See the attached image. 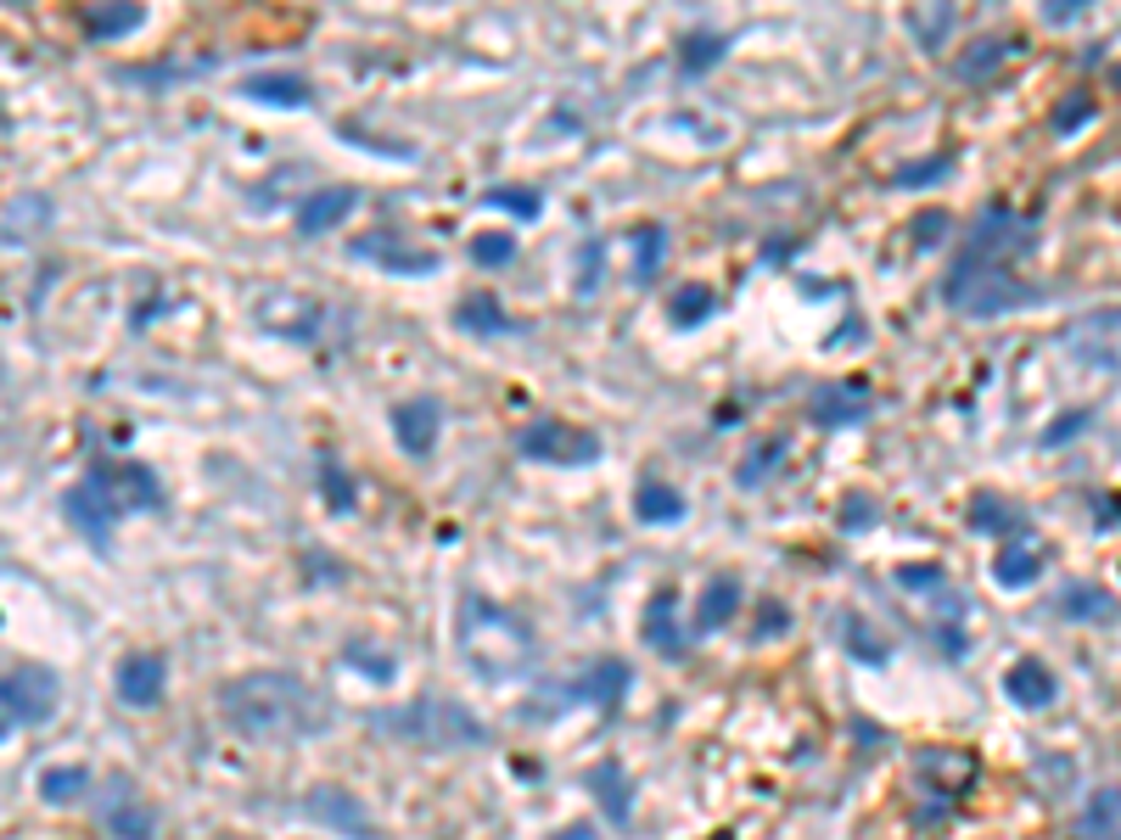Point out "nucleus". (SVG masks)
I'll list each match as a JSON object with an SVG mask.
<instances>
[{
  "instance_id": "obj_1",
  "label": "nucleus",
  "mask_w": 1121,
  "mask_h": 840,
  "mask_svg": "<svg viewBox=\"0 0 1121 840\" xmlns=\"http://www.w3.org/2000/svg\"><path fill=\"white\" fill-rule=\"evenodd\" d=\"M219 706L225 717L241 728V734H259V739H275V734H320L331 723L325 701L304 678L291 672H248V678H230L219 689Z\"/></svg>"
},
{
  "instance_id": "obj_2",
  "label": "nucleus",
  "mask_w": 1121,
  "mask_h": 840,
  "mask_svg": "<svg viewBox=\"0 0 1121 840\" xmlns=\"http://www.w3.org/2000/svg\"><path fill=\"white\" fill-rule=\"evenodd\" d=\"M62 505H68V521L95 543V550H107L118 516L163 505V482H158V471H146L140 460H102V465L84 471V482L68 487Z\"/></svg>"
},
{
  "instance_id": "obj_3",
  "label": "nucleus",
  "mask_w": 1121,
  "mask_h": 840,
  "mask_svg": "<svg viewBox=\"0 0 1121 840\" xmlns=\"http://www.w3.org/2000/svg\"><path fill=\"white\" fill-rule=\"evenodd\" d=\"M460 656L482 672V678H494V683H505V678H516L527 661H533V633L511 617V611H500V606H489V600H466L460 606Z\"/></svg>"
},
{
  "instance_id": "obj_4",
  "label": "nucleus",
  "mask_w": 1121,
  "mask_h": 840,
  "mask_svg": "<svg viewBox=\"0 0 1121 840\" xmlns=\"http://www.w3.org/2000/svg\"><path fill=\"white\" fill-rule=\"evenodd\" d=\"M948 303L964 309L970 320H993L1004 309H1020V303H1032L1038 291L1032 286H1020L1015 269H976V275H948Z\"/></svg>"
},
{
  "instance_id": "obj_5",
  "label": "nucleus",
  "mask_w": 1121,
  "mask_h": 840,
  "mask_svg": "<svg viewBox=\"0 0 1121 840\" xmlns=\"http://www.w3.org/2000/svg\"><path fill=\"white\" fill-rule=\"evenodd\" d=\"M1065 354L1077 359L1083 370H1121V309H1105V314H1088V320H1077L1065 336Z\"/></svg>"
},
{
  "instance_id": "obj_6",
  "label": "nucleus",
  "mask_w": 1121,
  "mask_h": 840,
  "mask_svg": "<svg viewBox=\"0 0 1121 840\" xmlns=\"http://www.w3.org/2000/svg\"><path fill=\"white\" fill-rule=\"evenodd\" d=\"M522 454L583 465V460H595V454H600V442H595V431H577V426H567V421H539V426H527V431H522Z\"/></svg>"
},
{
  "instance_id": "obj_7",
  "label": "nucleus",
  "mask_w": 1121,
  "mask_h": 840,
  "mask_svg": "<svg viewBox=\"0 0 1121 840\" xmlns=\"http://www.w3.org/2000/svg\"><path fill=\"white\" fill-rule=\"evenodd\" d=\"M57 701H62V689H57V678L52 672H12V678H0V706H7L18 723H45L57 712Z\"/></svg>"
},
{
  "instance_id": "obj_8",
  "label": "nucleus",
  "mask_w": 1121,
  "mask_h": 840,
  "mask_svg": "<svg viewBox=\"0 0 1121 840\" xmlns=\"http://www.w3.org/2000/svg\"><path fill=\"white\" fill-rule=\"evenodd\" d=\"M354 253L381 264L387 275H432L437 269V253H426V246H404L399 235H359Z\"/></svg>"
},
{
  "instance_id": "obj_9",
  "label": "nucleus",
  "mask_w": 1121,
  "mask_h": 840,
  "mask_svg": "<svg viewBox=\"0 0 1121 840\" xmlns=\"http://www.w3.org/2000/svg\"><path fill=\"white\" fill-rule=\"evenodd\" d=\"M309 813H314L320 824H331V829L354 835V840H376V824L365 818V807L348 796V790H331V784L309 790Z\"/></svg>"
},
{
  "instance_id": "obj_10",
  "label": "nucleus",
  "mask_w": 1121,
  "mask_h": 840,
  "mask_svg": "<svg viewBox=\"0 0 1121 840\" xmlns=\"http://www.w3.org/2000/svg\"><path fill=\"white\" fill-rule=\"evenodd\" d=\"M158 695H163V656H152V651L124 656V667H118V701L124 706H158Z\"/></svg>"
},
{
  "instance_id": "obj_11",
  "label": "nucleus",
  "mask_w": 1121,
  "mask_h": 840,
  "mask_svg": "<svg viewBox=\"0 0 1121 840\" xmlns=\"http://www.w3.org/2000/svg\"><path fill=\"white\" fill-rule=\"evenodd\" d=\"M437 404L432 399H410V404H399L393 410V437L404 442V454H415V460H426L432 454V442H437Z\"/></svg>"
},
{
  "instance_id": "obj_12",
  "label": "nucleus",
  "mask_w": 1121,
  "mask_h": 840,
  "mask_svg": "<svg viewBox=\"0 0 1121 840\" xmlns=\"http://www.w3.org/2000/svg\"><path fill=\"white\" fill-rule=\"evenodd\" d=\"M1004 695H1009L1015 706H1032V712H1038V706L1054 701V672H1049L1043 661H1032V656L1015 661V667L1004 672Z\"/></svg>"
},
{
  "instance_id": "obj_13",
  "label": "nucleus",
  "mask_w": 1121,
  "mask_h": 840,
  "mask_svg": "<svg viewBox=\"0 0 1121 840\" xmlns=\"http://www.w3.org/2000/svg\"><path fill=\"white\" fill-rule=\"evenodd\" d=\"M354 203H359V196H354L348 185L320 191V196H309V203L298 208V230H304V235H325L331 225H343V219L354 214Z\"/></svg>"
},
{
  "instance_id": "obj_14",
  "label": "nucleus",
  "mask_w": 1121,
  "mask_h": 840,
  "mask_svg": "<svg viewBox=\"0 0 1121 840\" xmlns=\"http://www.w3.org/2000/svg\"><path fill=\"white\" fill-rule=\"evenodd\" d=\"M1083 840H1121V790H1094L1083 813Z\"/></svg>"
},
{
  "instance_id": "obj_15",
  "label": "nucleus",
  "mask_w": 1121,
  "mask_h": 840,
  "mask_svg": "<svg viewBox=\"0 0 1121 840\" xmlns=\"http://www.w3.org/2000/svg\"><path fill=\"white\" fill-rule=\"evenodd\" d=\"M741 611V583H729V577H718L707 595L696 600V633H712V628H723L729 617Z\"/></svg>"
},
{
  "instance_id": "obj_16",
  "label": "nucleus",
  "mask_w": 1121,
  "mask_h": 840,
  "mask_svg": "<svg viewBox=\"0 0 1121 840\" xmlns=\"http://www.w3.org/2000/svg\"><path fill=\"white\" fill-rule=\"evenodd\" d=\"M248 95H259V102H270V107H304L309 102V79H298V73H253Z\"/></svg>"
},
{
  "instance_id": "obj_17",
  "label": "nucleus",
  "mask_w": 1121,
  "mask_h": 840,
  "mask_svg": "<svg viewBox=\"0 0 1121 840\" xmlns=\"http://www.w3.org/2000/svg\"><path fill=\"white\" fill-rule=\"evenodd\" d=\"M919 784H937V790H959L970 779V757L959 751H919Z\"/></svg>"
},
{
  "instance_id": "obj_18",
  "label": "nucleus",
  "mask_w": 1121,
  "mask_h": 840,
  "mask_svg": "<svg viewBox=\"0 0 1121 840\" xmlns=\"http://www.w3.org/2000/svg\"><path fill=\"white\" fill-rule=\"evenodd\" d=\"M1060 611H1065V617H1088V622H1110V617H1116V600L1105 595V588L1077 583V588H1065V595H1060Z\"/></svg>"
},
{
  "instance_id": "obj_19",
  "label": "nucleus",
  "mask_w": 1121,
  "mask_h": 840,
  "mask_svg": "<svg viewBox=\"0 0 1121 840\" xmlns=\"http://www.w3.org/2000/svg\"><path fill=\"white\" fill-rule=\"evenodd\" d=\"M993 572H998V583H1004V588H1027V583L1043 572V561H1038V550H1027V543H1009V550L998 555V566H993Z\"/></svg>"
},
{
  "instance_id": "obj_20",
  "label": "nucleus",
  "mask_w": 1121,
  "mask_h": 840,
  "mask_svg": "<svg viewBox=\"0 0 1121 840\" xmlns=\"http://www.w3.org/2000/svg\"><path fill=\"white\" fill-rule=\"evenodd\" d=\"M140 7H118V12H107V7H90L84 12V28L95 34V39H118V34H129V28H140Z\"/></svg>"
},
{
  "instance_id": "obj_21",
  "label": "nucleus",
  "mask_w": 1121,
  "mask_h": 840,
  "mask_svg": "<svg viewBox=\"0 0 1121 840\" xmlns=\"http://www.w3.org/2000/svg\"><path fill=\"white\" fill-rule=\"evenodd\" d=\"M685 516V499L667 482H645L640 487V521H678Z\"/></svg>"
},
{
  "instance_id": "obj_22",
  "label": "nucleus",
  "mask_w": 1121,
  "mask_h": 840,
  "mask_svg": "<svg viewBox=\"0 0 1121 840\" xmlns=\"http://www.w3.org/2000/svg\"><path fill=\"white\" fill-rule=\"evenodd\" d=\"M84 768H45L39 773V796L52 802V807H62V802H73V796H84Z\"/></svg>"
},
{
  "instance_id": "obj_23",
  "label": "nucleus",
  "mask_w": 1121,
  "mask_h": 840,
  "mask_svg": "<svg viewBox=\"0 0 1121 840\" xmlns=\"http://www.w3.org/2000/svg\"><path fill=\"white\" fill-rule=\"evenodd\" d=\"M673 606H678V595L673 588H662V595L651 600V617H645V628H651V638L662 651H678V628H673Z\"/></svg>"
},
{
  "instance_id": "obj_24",
  "label": "nucleus",
  "mask_w": 1121,
  "mask_h": 840,
  "mask_svg": "<svg viewBox=\"0 0 1121 840\" xmlns=\"http://www.w3.org/2000/svg\"><path fill=\"white\" fill-rule=\"evenodd\" d=\"M667 314H673L678 325L707 320V314H712V291H707V286H678V291H673V303H667Z\"/></svg>"
},
{
  "instance_id": "obj_25",
  "label": "nucleus",
  "mask_w": 1121,
  "mask_h": 840,
  "mask_svg": "<svg viewBox=\"0 0 1121 840\" xmlns=\"http://www.w3.org/2000/svg\"><path fill=\"white\" fill-rule=\"evenodd\" d=\"M1004 51H1009V39H976V45H970V57L959 62V73H964V79H982V73H993V68L1004 62Z\"/></svg>"
},
{
  "instance_id": "obj_26",
  "label": "nucleus",
  "mask_w": 1121,
  "mask_h": 840,
  "mask_svg": "<svg viewBox=\"0 0 1121 840\" xmlns=\"http://www.w3.org/2000/svg\"><path fill=\"white\" fill-rule=\"evenodd\" d=\"M107 824H113L118 840H152L158 835V818L140 813V807H118V813H107Z\"/></svg>"
},
{
  "instance_id": "obj_27",
  "label": "nucleus",
  "mask_w": 1121,
  "mask_h": 840,
  "mask_svg": "<svg viewBox=\"0 0 1121 840\" xmlns=\"http://www.w3.org/2000/svg\"><path fill=\"white\" fill-rule=\"evenodd\" d=\"M595 790L611 802V824H628V779H622V768H617V762H606V773L595 779Z\"/></svg>"
},
{
  "instance_id": "obj_28",
  "label": "nucleus",
  "mask_w": 1121,
  "mask_h": 840,
  "mask_svg": "<svg viewBox=\"0 0 1121 840\" xmlns=\"http://www.w3.org/2000/svg\"><path fill=\"white\" fill-rule=\"evenodd\" d=\"M343 656H348L354 667H365V672H370L376 683H387V678H393V656H381V651H370V645H359V638H354V645H348Z\"/></svg>"
},
{
  "instance_id": "obj_29",
  "label": "nucleus",
  "mask_w": 1121,
  "mask_h": 840,
  "mask_svg": "<svg viewBox=\"0 0 1121 840\" xmlns=\"http://www.w3.org/2000/svg\"><path fill=\"white\" fill-rule=\"evenodd\" d=\"M471 258H477V264H505V258H516V235H477V241H471Z\"/></svg>"
},
{
  "instance_id": "obj_30",
  "label": "nucleus",
  "mask_w": 1121,
  "mask_h": 840,
  "mask_svg": "<svg viewBox=\"0 0 1121 840\" xmlns=\"http://www.w3.org/2000/svg\"><path fill=\"white\" fill-rule=\"evenodd\" d=\"M1088 113H1094V95H1071V102L1054 113V129H1060V135H1065V129H1077Z\"/></svg>"
},
{
  "instance_id": "obj_31",
  "label": "nucleus",
  "mask_w": 1121,
  "mask_h": 840,
  "mask_svg": "<svg viewBox=\"0 0 1121 840\" xmlns=\"http://www.w3.org/2000/svg\"><path fill=\"white\" fill-rule=\"evenodd\" d=\"M970 521H976V527H1004V532H1009V521H1020V516H1015V510H998L993 499H976V510H970Z\"/></svg>"
},
{
  "instance_id": "obj_32",
  "label": "nucleus",
  "mask_w": 1121,
  "mask_h": 840,
  "mask_svg": "<svg viewBox=\"0 0 1121 840\" xmlns=\"http://www.w3.org/2000/svg\"><path fill=\"white\" fill-rule=\"evenodd\" d=\"M489 203H500V208H516L522 219H533V214H539V196H527V191H494Z\"/></svg>"
},
{
  "instance_id": "obj_33",
  "label": "nucleus",
  "mask_w": 1121,
  "mask_h": 840,
  "mask_svg": "<svg viewBox=\"0 0 1121 840\" xmlns=\"http://www.w3.org/2000/svg\"><path fill=\"white\" fill-rule=\"evenodd\" d=\"M320 471H325V493H331V505H336V510H348V505H354V499H348V476H343V471H336L331 460H325Z\"/></svg>"
},
{
  "instance_id": "obj_34",
  "label": "nucleus",
  "mask_w": 1121,
  "mask_h": 840,
  "mask_svg": "<svg viewBox=\"0 0 1121 840\" xmlns=\"http://www.w3.org/2000/svg\"><path fill=\"white\" fill-rule=\"evenodd\" d=\"M774 460H779V442H768V449H763V454H757V460H752V465L741 471V482H757V476H763V471H768Z\"/></svg>"
},
{
  "instance_id": "obj_35",
  "label": "nucleus",
  "mask_w": 1121,
  "mask_h": 840,
  "mask_svg": "<svg viewBox=\"0 0 1121 840\" xmlns=\"http://www.w3.org/2000/svg\"><path fill=\"white\" fill-rule=\"evenodd\" d=\"M948 18H953V12H931V18H914V28H919L925 39H937V34L948 28Z\"/></svg>"
},
{
  "instance_id": "obj_36",
  "label": "nucleus",
  "mask_w": 1121,
  "mask_h": 840,
  "mask_svg": "<svg viewBox=\"0 0 1121 840\" xmlns=\"http://www.w3.org/2000/svg\"><path fill=\"white\" fill-rule=\"evenodd\" d=\"M942 225H948L942 214H925V225H914V230H919V246H931V241L942 235Z\"/></svg>"
},
{
  "instance_id": "obj_37",
  "label": "nucleus",
  "mask_w": 1121,
  "mask_h": 840,
  "mask_svg": "<svg viewBox=\"0 0 1121 840\" xmlns=\"http://www.w3.org/2000/svg\"><path fill=\"white\" fill-rule=\"evenodd\" d=\"M656 253H662V230H651V235H640V258H645V275H651V264H656Z\"/></svg>"
},
{
  "instance_id": "obj_38",
  "label": "nucleus",
  "mask_w": 1121,
  "mask_h": 840,
  "mask_svg": "<svg viewBox=\"0 0 1121 840\" xmlns=\"http://www.w3.org/2000/svg\"><path fill=\"white\" fill-rule=\"evenodd\" d=\"M567 840H595V835H590V829H583V824H577V829H567Z\"/></svg>"
},
{
  "instance_id": "obj_39",
  "label": "nucleus",
  "mask_w": 1121,
  "mask_h": 840,
  "mask_svg": "<svg viewBox=\"0 0 1121 840\" xmlns=\"http://www.w3.org/2000/svg\"><path fill=\"white\" fill-rule=\"evenodd\" d=\"M0 734H7V728H0Z\"/></svg>"
}]
</instances>
